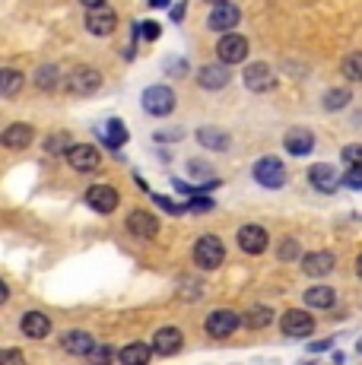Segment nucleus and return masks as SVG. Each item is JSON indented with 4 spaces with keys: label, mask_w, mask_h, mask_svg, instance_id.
<instances>
[{
    "label": "nucleus",
    "mask_w": 362,
    "mask_h": 365,
    "mask_svg": "<svg viewBox=\"0 0 362 365\" xmlns=\"http://www.w3.org/2000/svg\"><path fill=\"white\" fill-rule=\"evenodd\" d=\"M359 353H362V340H359Z\"/></svg>",
    "instance_id": "44"
},
{
    "label": "nucleus",
    "mask_w": 362,
    "mask_h": 365,
    "mask_svg": "<svg viewBox=\"0 0 362 365\" xmlns=\"http://www.w3.org/2000/svg\"><path fill=\"white\" fill-rule=\"evenodd\" d=\"M343 163H350V165H359V168H362V146H359V143L343 146Z\"/></svg>",
    "instance_id": "34"
},
{
    "label": "nucleus",
    "mask_w": 362,
    "mask_h": 365,
    "mask_svg": "<svg viewBox=\"0 0 362 365\" xmlns=\"http://www.w3.org/2000/svg\"><path fill=\"white\" fill-rule=\"evenodd\" d=\"M143 108H146V115H152V118H165L175 108V93H172L169 86H150L143 93Z\"/></svg>",
    "instance_id": "3"
},
{
    "label": "nucleus",
    "mask_w": 362,
    "mask_h": 365,
    "mask_svg": "<svg viewBox=\"0 0 362 365\" xmlns=\"http://www.w3.org/2000/svg\"><path fill=\"white\" fill-rule=\"evenodd\" d=\"M217 51H219L222 64H242L248 58V38L245 35H222Z\"/></svg>",
    "instance_id": "8"
},
{
    "label": "nucleus",
    "mask_w": 362,
    "mask_h": 365,
    "mask_svg": "<svg viewBox=\"0 0 362 365\" xmlns=\"http://www.w3.org/2000/svg\"><path fill=\"white\" fill-rule=\"evenodd\" d=\"M309 181L321 194H333L340 187V175H337V168H331V165H311L309 168Z\"/></svg>",
    "instance_id": "15"
},
{
    "label": "nucleus",
    "mask_w": 362,
    "mask_h": 365,
    "mask_svg": "<svg viewBox=\"0 0 362 365\" xmlns=\"http://www.w3.org/2000/svg\"><path fill=\"white\" fill-rule=\"evenodd\" d=\"M356 270H359V277H362V255H359V261H356Z\"/></svg>",
    "instance_id": "42"
},
{
    "label": "nucleus",
    "mask_w": 362,
    "mask_h": 365,
    "mask_svg": "<svg viewBox=\"0 0 362 365\" xmlns=\"http://www.w3.org/2000/svg\"><path fill=\"white\" fill-rule=\"evenodd\" d=\"M213 6H217V10L207 16V26H210V29L229 32V29H235V26H239V19H242L239 6H232V4H213Z\"/></svg>",
    "instance_id": "11"
},
{
    "label": "nucleus",
    "mask_w": 362,
    "mask_h": 365,
    "mask_svg": "<svg viewBox=\"0 0 362 365\" xmlns=\"http://www.w3.org/2000/svg\"><path fill=\"white\" fill-rule=\"evenodd\" d=\"M280 327H283L286 336H309L311 331H315V321H311V314L302 312V308H289V312L283 314Z\"/></svg>",
    "instance_id": "9"
},
{
    "label": "nucleus",
    "mask_w": 362,
    "mask_h": 365,
    "mask_svg": "<svg viewBox=\"0 0 362 365\" xmlns=\"http://www.w3.org/2000/svg\"><path fill=\"white\" fill-rule=\"evenodd\" d=\"M6 299H10V289H6V283H4V279H0V305H4Z\"/></svg>",
    "instance_id": "39"
},
{
    "label": "nucleus",
    "mask_w": 362,
    "mask_h": 365,
    "mask_svg": "<svg viewBox=\"0 0 362 365\" xmlns=\"http://www.w3.org/2000/svg\"><path fill=\"white\" fill-rule=\"evenodd\" d=\"M83 6H99V4H105V0H80Z\"/></svg>",
    "instance_id": "40"
},
{
    "label": "nucleus",
    "mask_w": 362,
    "mask_h": 365,
    "mask_svg": "<svg viewBox=\"0 0 362 365\" xmlns=\"http://www.w3.org/2000/svg\"><path fill=\"white\" fill-rule=\"evenodd\" d=\"M245 86L252 89V93H267V89H274V70L267 64H248L245 67Z\"/></svg>",
    "instance_id": "13"
},
{
    "label": "nucleus",
    "mask_w": 362,
    "mask_h": 365,
    "mask_svg": "<svg viewBox=\"0 0 362 365\" xmlns=\"http://www.w3.org/2000/svg\"><path fill=\"white\" fill-rule=\"evenodd\" d=\"M239 324H242V318L235 312H229V308H219V312H213V314H207V334L213 336V340H222V336H229V334H235L239 331Z\"/></svg>",
    "instance_id": "5"
},
{
    "label": "nucleus",
    "mask_w": 362,
    "mask_h": 365,
    "mask_svg": "<svg viewBox=\"0 0 362 365\" xmlns=\"http://www.w3.org/2000/svg\"><path fill=\"white\" fill-rule=\"evenodd\" d=\"M23 86H26V76L19 70H0V96L13 99V96H19Z\"/></svg>",
    "instance_id": "23"
},
{
    "label": "nucleus",
    "mask_w": 362,
    "mask_h": 365,
    "mask_svg": "<svg viewBox=\"0 0 362 365\" xmlns=\"http://www.w3.org/2000/svg\"><path fill=\"white\" fill-rule=\"evenodd\" d=\"M0 362H23V353H16V349H6V353H0Z\"/></svg>",
    "instance_id": "37"
},
{
    "label": "nucleus",
    "mask_w": 362,
    "mask_h": 365,
    "mask_svg": "<svg viewBox=\"0 0 362 365\" xmlns=\"http://www.w3.org/2000/svg\"><path fill=\"white\" fill-rule=\"evenodd\" d=\"M99 86H102V73L93 67H76V70H71V76H67V89H71L73 96H93Z\"/></svg>",
    "instance_id": "4"
},
{
    "label": "nucleus",
    "mask_w": 362,
    "mask_h": 365,
    "mask_svg": "<svg viewBox=\"0 0 362 365\" xmlns=\"http://www.w3.org/2000/svg\"><path fill=\"white\" fill-rule=\"evenodd\" d=\"M128 232L134 238H156L159 235V222L152 213H143V210H134L128 216Z\"/></svg>",
    "instance_id": "12"
},
{
    "label": "nucleus",
    "mask_w": 362,
    "mask_h": 365,
    "mask_svg": "<svg viewBox=\"0 0 362 365\" xmlns=\"http://www.w3.org/2000/svg\"><path fill=\"white\" fill-rule=\"evenodd\" d=\"M67 163H71V168H76V172H95L102 163V156L95 146L73 143V146H67Z\"/></svg>",
    "instance_id": "7"
},
{
    "label": "nucleus",
    "mask_w": 362,
    "mask_h": 365,
    "mask_svg": "<svg viewBox=\"0 0 362 365\" xmlns=\"http://www.w3.org/2000/svg\"><path fill=\"white\" fill-rule=\"evenodd\" d=\"M86 203L95 210V213H115L118 207V191L111 185H93L86 191Z\"/></svg>",
    "instance_id": "10"
},
{
    "label": "nucleus",
    "mask_w": 362,
    "mask_h": 365,
    "mask_svg": "<svg viewBox=\"0 0 362 365\" xmlns=\"http://www.w3.org/2000/svg\"><path fill=\"white\" fill-rule=\"evenodd\" d=\"M280 257H283V261H289V257H299V245L292 242V238L280 248Z\"/></svg>",
    "instance_id": "35"
},
{
    "label": "nucleus",
    "mask_w": 362,
    "mask_h": 365,
    "mask_svg": "<svg viewBox=\"0 0 362 365\" xmlns=\"http://www.w3.org/2000/svg\"><path fill=\"white\" fill-rule=\"evenodd\" d=\"M254 181L261 187H270V191H276V187L286 185V168L276 156H264L254 163Z\"/></svg>",
    "instance_id": "2"
},
{
    "label": "nucleus",
    "mask_w": 362,
    "mask_h": 365,
    "mask_svg": "<svg viewBox=\"0 0 362 365\" xmlns=\"http://www.w3.org/2000/svg\"><path fill=\"white\" fill-rule=\"evenodd\" d=\"M229 80H232V73H229V64H222V61H219V64L204 67V70L197 73V83H200L204 89H222Z\"/></svg>",
    "instance_id": "19"
},
{
    "label": "nucleus",
    "mask_w": 362,
    "mask_h": 365,
    "mask_svg": "<svg viewBox=\"0 0 362 365\" xmlns=\"http://www.w3.org/2000/svg\"><path fill=\"white\" fill-rule=\"evenodd\" d=\"M283 146H286V153H292V156H309L311 146H315V137L305 128H292L286 133V140H283Z\"/></svg>",
    "instance_id": "18"
},
{
    "label": "nucleus",
    "mask_w": 362,
    "mask_h": 365,
    "mask_svg": "<svg viewBox=\"0 0 362 365\" xmlns=\"http://www.w3.org/2000/svg\"><path fill=\"white\" fill-rule=\"evenodd\" d=\"M137 32H143V38H156V35H159V26L156 23H143V26H137Z\"/></svg>",
    "instance_id": "36"
},
{
    "label": "nucleus",
    "mask_w": 362,
    "mask_h": 365,
    "mask_svg": "<svg viewBox=\"0 0 362 365\" xmlns=\"http://www.w3.org/2000/svg\"><path fill=\"white\" fill-rule=\"evenodd\" d=\"M105 143L111 146V150H118V146L128 143V130H124L121 121H108L105 124Z\"/></svg>",
    "instance_id": "29"
},
{
    "label": "nucleus",
    "mask_w": 362,
    "mask_h": 365,
    "mask_svg": "<svg viewBox=\"0 0 362 365\" xmlns=\"http://www.w3.org/2000/svg\"><path fill=\"white\" fill-rule=\"evenodd\" d=\"M152 353H159V356H172V353H178L181 349V331L178 327H159L156 336H152Z\"/></svg>",
    "instance_id": "16"
},
{
    "label": "nucleus",
    "mask_w": 362,
    "mask_h": 365,
    "mask_svg": "<svg viewBox=\"0 0 362 365\" xmlns=\"http://www.w3.org/2000/svg\"><path fill=\"white\" fill-rule=\"evenodd\" d=\"M32 137H36V130L29 124H10V128L0 133V143L10 146V150H26L32 143Z\"/></svg>",
    "instance_id": "17"
},
{
    "label": "nucleus",
    "mask_w": 362,
    "mask_h": 365,
    "mask_svg": "<svg viewBox=\"0 0 362 365\" xmlns=\"http://www.w3.org/2000/svg\"><path fill=\"white\" fill-rule=\"evenodd\" d=\"M61 346H64L71 356H89L95 346V340L86 331H71V334L61 336Z\"/></svg>",
    "instance_id": "21"
},
{
    "label": "nucleus",
    "mask_w": 362,
    "mask_h": 365,
    "mask_svg": "<svg viewBox=\"0 0 362 365\" xmlns=\"http://www.w3.org/2000/svg\"><path fill=\"white\" fill-rule=\"evenodd\" d=\"M343 76L353 83L362 80V51H353L350 58H343Z\"/></svg>",
    "instance_id": "31"
},
{
    "label": "nucleus",
    "mask_w": 362,
    "mask_h": 365,
    "mask_svg": "<svg viewBox=\"0 0 362 365\" xmlns=\"http://www.w3.org/2000/svg\"><path fill=\"white\" fill-rule=\"evenodd\" d=\"M302 270L309 277H327L333 270V255L331 251H311V255L302 257Z\"/></svg>",
    "instance_id": "20"
},
{
    "label": "nucleus",
    "mask_w": 362,
    "mask_h": 365,
    "mask_svg": "<svg viewBox=\"0 0 362 365\" xmlns=\"http://www.w3.org/2000/svg\"><path fill=\"white\" fill-rule=\"evenodd\" d=\"M58 80H61V70L54 64H45V67L36 70V86L45 89V93H51V89L58 86Z\"/></svg>",
    "instance_id": "28"
},
{
    "label": "nucleus",
    "mask_w": 362,
    "mask_h": 365,
    "mask_svg": "<svg viewBox=\"0 0 362 365\" xmlns=\"http://www.w3.org/2000/svg\"><path fill=\"white\" fill-rule=\"evenodd\" d=\"M343 185L362 191V168H359V165H350V168H346V172H343Z\"/></svg>",
    "instance_id": "33"
},
{
    "label": "nucleus",
    "mask_w": 362,
    "mask_h": 365,
    "mask_svg": "<svg viewBox=\"0 0 362 365\" xmlns=\"http://www.w3.org/2000/svg\"><path fill=\"white\" fill-rule=\"evenodd\" d=\"M150 356H152L150 346H143V343H130V346H124L121 353H118V359H121L124 365H143V362H150Z\"/></svg>",
    "instance_id": "26"
},
{
    "label": "nucleus",
    "mask_w": 362,
    "mask_h": 365,
    "mask_svg": "<svg viewBox=\"0 0 362 365\" xmlns=\"http://www.w3.org/2000/svg\"><path fill=\"white\" fill-rule=\"evenodd\" d=\"M67 146H71V137H67V133H54V137H48L45 150L48 153H64Z\"/></svg>",
    "instance_id": "32"
},
{
    "label": "nucleus",
    "mask_w": 362,
    "mask_h": 365,
    "mask_svg": "<svg viewBox=\"0 0 362 365\" xmlns=\"http://www.w3.org/2000/svg\"><path fill=\"white\" fill-rule=\"evenodd\" d=\"M242 321H245V327H252V331H264V327H270V321H274V312H270V308H264V305H257Z\"/></svg>",
    "instance_id": "27"
},
{
    "label": "nucleus",
    "mask_w": 362,
    "mask_h": 365,
    "mask_svg": "<svg viewBox=\"0 0 362 365\" xmlns=\"http://www.w3.org/2000/svg\"><path fill=\"white\" fill-rule=\"evenodd\" d=\"M152 6H169V0H150Z\"/></svg>",
    "instance_id": "41"
},
{
    "label": "nucleus",
    "mask_w": 362,
    "mask_h": 365,
    "mask_svg": "<svg viewBox=\"0 0 362 365\" xmlns=\"http://www.w3.org/2000/svg\"><path fill=\"white\" fill-rule=\"evenodd\" d=\"M239 248L245 251V255H261V251H267V232H264L261 226H242Z\"/></svg>",
    "instance_id": "14"
},
{
    "label": "nucleus",
    "mask_w": 362,
    "mask_h": 365,
    "mask_svg": "<svg viewBox=\"0 0 362 365\" xmlns=\"http://www.w3.org/2000/svg\"><path fill=\"white\" fill-rule=\"evenodd\" d=\"M207 4H226V0H207Z\"/></svg>",
    "instance_id": "43"
},
{
    "label": "nucleus",
    "mask_w": 362,
    "mask_h": 365,
    "mask_svg": "<svg viewBox=\"0 0 362 365\" xmlns=\"http://www.w3.org/2000/svg\"><path fill=\"white\" fill-rule=\"evenodd\" d=\"M187 168H191L194 175H210V168H207L204 163H197V159H194V163H187Z\"/></svg>",
    "instance_id": "38"
},
{
    "label": "nucleus",
    "mask_w": 362,
    "mask_h": 365,
    "mask_svg": "<svg viewBox=\"0 0 362 365\" xmlns=\"http://www.w3.org/2000/svg\"><path fill=\"white\" fill-rule=\"evenodd\" d=\"M333 289L331 286H311V289H305V305L311 308H331L333 305Z\"/></svg>",
    "instance_id": "25"
},
{
    "label": "nucleus",
    "mask_w": 362,
    "mask_h": 365,
    "mask_svg": "<svg viewBox=\"0 0 362 365\" xmlns=\"http://www.w3.org/2000/svg\"><path fill=\"white\" fill-rule=\"evenodd\" d=\"M115 26H118V13H115V10H108L105 4L89 6V13H86V29L93 32V35L105 38V35L115 32Z\"/></svg>",
    "instance_id": "6"
},
{
    "label": "nucleus",
    "mask_w": 362,
    "mask_h": 365,
    "mask_svg": "<svg viewBox=\"0 0 362 365\" xmlns=\"http://www.w3.org/2000/svg\"><path fill=\"white\" fill-rule=\"evenodd\" d=\"M23 334L26 336H32V340H41V336H48V331H51V321L45 318L41 312H29V314H23Z\"/></svg>",
    "instance_id": "22"
},
{
    "label": "nucleus",
    "mask_w": 362,
    "mask_h": 365,
    "mask_svg": "<svg viewBox=\"0 0 362 365\" xmlns=\"http://www.w3.org/2000/svg\"><path fill=\"white\" fill-rule=\"evenodd\" d=\"M194 261L204 270H217V267L226 261V248L217 235H200L197 245H194Z\"/></svg>",
    "instance_id": "1"
},
{
    "label": "nucleus",
    "mask_w": 362,
    "mask_h": 365,
    "mask_svg": "<svg viewBox=\"0 0 362 365\" xmlns=\"http://www.w3.org/2000/svg\"><path fill=\"white\" fill-rule=\"evenodd\" d=\"M350 89H331V93L324 96V108L327 111H340V108H346L350 105Z\"/></svg>",
    "instance_id": "30"
},
{
    "label": "nucleus",
    "mask_w": 362,
    "mask_h": 365,
    "mask_svg": "<svg viewBox=\"0 0 362 365\" xmlns=\"http://www.w3.org/2000/svg\"><path fill=\"white\" fill-rule=\"evenodd\" d=\"M197 143L207 146V150H229L226 130H217V128H200L197 130Z\"/></svg>",
    "instance_id": "24"
}]
</instances>
